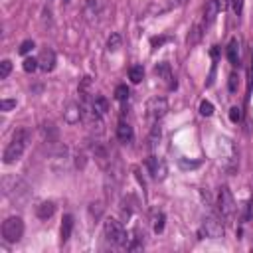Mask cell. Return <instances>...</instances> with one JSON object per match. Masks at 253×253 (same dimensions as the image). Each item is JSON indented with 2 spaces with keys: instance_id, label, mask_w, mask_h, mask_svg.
<instances>
[{
  "instance_id": "cell-2",
  "label": "cell",
  "mask_w": 253,
  "mask_h": 253,
  "mask_svg": "<svg viewBox=\"0 0 253 253\" xmlns=\"http://www.w3.org/2000/svg\"><path fill=\"white\" fill-rule=\"evenodd\" d=\"M4 194L14 204H26L28 198H30V188L22 178L8 176V178H4Z\"/></svg>"
},
{
  "instance_id": "cell-20",
  "label": "cell",
  "mask_w": 253,
  "mask_h": 253,
  "mask_svg": "<svg viewBox=\"0 0 253 253\" xmlns=\"http://www.w3.org/2000/svg\"><path fill=\"white\" fill-rule=\"evenodd\" d=\"M142 77H144V69H142V65H132V67L128 69V79H130L132 83H140Z\"/></svg>"
},
{
  "instance_id": "cell-4",
  "label": "cell",
  "mask_w": 253,
  "mask_h": 253,
  "mask_svg": "<svg viewBox=\"0 0 253 253\" xmlns=\"http://www.w3.org/2000/svg\"><path fill=\"white\" fill-rule=\"evenodd\" d=\"M217 154L221 160V166L225 170H233L237 166V150L231 138L227 136H217Z\"/></svg>"
},
{
  "instance_id": "cell-19",
  "label": "cell",
  "mask_w": 253,
  "mask_h": 253,
  "mask_svg": "<svg viewBox=\"0 0 253 253\" xmlns=\"http://www.w3.org/2000/svg\"><path fill=\"white\" fill-rule=\"evenodd\" d=\"M71 231H73V217L69 213H65L63 219H61V241L63 243L71 237Z\"/></svg>"
},
{
  "instance_id": "cell-26",
  "label": "cell",
  "mask_w": 253,
  "mask_h": 253,
  "mask_svg": "<svg viewBox=\"0 0 253 253\" xmlns=\"http://www.w3.org/2000/svg\"><path fill=\"white\" fill-rule=\"evenodd\" d=\"M115 99L117 101H126L128 99V87L126 85H119L115 89Z\"/></svg>"
},
{
  "instance_id": "cell-17",
  "label": "cell",
  "mask_w": 253,
  "mask_h": 253,
  "mask_svg": "<svg viewBox=\"0 0 253 253\" xmlns=\"http://www.w3.org/2000/svg\"><path fill=\"white\" fill-rule=\"evenodd\" d=\"M89 107H91V109H93V113H97L99 117H105V115H107V111H109V101H107L103 95H95V97L91 99Z\"/></svg>"
},
{
  "instance_id": "cell-8",
  "label": "cell",
  "mask_w": 253,
  "mask_h": 253,
  "mask_svg": "<svg viewBox=\"0 0 253 253\" xmlns=\"http://www.w3.org/2000/svg\"><path fill=\"white\" fill-rule=\"evenodd\" d=\"M235 200H233V196H231V192L223 186V188H219V194H217V210H219V213L223 215V217H233V213H235Z\"/></svg>"
},
{
  "instance_id": "cell-16",
  "label": "cell",
  "mask_w": 253,
  "mask_h": 253,
  "mask_svg": "<svg viewBox=\"0 0 253 253\" xmlns=\"http://www.w3.org/2000/svg\"><path fill=\"white\" fill-rule=\"evenodd\" d=\"M227 59L231 65H239L241 63V55H239V40L231 38L227 43Z\"/></svg>"
},
{
  "instance_id": "cell-12",
  "label": "cell",
  "mask_w": 253,
  "mask_h": 253,
  "mask_svg": "<svg viewBox=\"0 0 253 253\" xmlns=\"http://www.w3.org/2000/svg\"><path fill=\"white\" fill-rule=\"evenodd\" d=\"M63 119L67 125H77L83 119V105L79 103H69L67 109L63 111Z\"/></svg>"
},
{
  "instance_id": "cell-10",
  "label": "cell",
  "mask_w": 253,
  "mask_h": 253,
  "mask_svg": "<svg viewBox=\"0 0 253 253\" xmlns=\"http://www.w3.org/2000/svg\"><path fill=\"white\" fill-rule=\"evenodd\" d=\"M38 61H40V69L42 71H45V73L53 71L55 69V51L49 49V47L42 49L40 55H38Z\"/></svg>"
},
{
  "instance_id": "cell-5",
  "label": "cell",
  "mask_w": 253,
  "mask_h": 253,
  "mask_svg": "<svg viewBox=\"0 0 253 253\" xmlns=\"http://www.w3.org/2000/svg\"><path fill=\"white\" fill-rule=\"evenodd\" d=\"M24 235V219L20 215H10L2 221V239L6 243H18Z\"/></svg>"
},
{
  "instance_id": "cell-28",
  "label": "cell",
  "mask_w": 253,
  "mask_h": 253,
  "mask_svg": "<svg viewBox=\"0 0 253 253\" xmlns=\"http://www.w3.org/2000/svg\"><path fill=\"white\" fill-rule=\"evenodd\" d=\"M85 14L87 16H97L99 14V2L97 0H89L87 2V8H85Z\"/></svg>"
},
{
  "instance_id": "cell-30",
  "label": "cell",
  "mask_w": 253,
  "mask_h": 253,
  "mask_svg": "<svg viewBox=\"0 0 253 253\" xmlns=\"http://www.w3.org/2000/svg\"><path fill=\"white\" fill-rule=\"evenodd\" d=\"M34 45H36V43H34L32 40H24V42L20 43V53H24V55L30 53V51L34 49Z\"/></svg>"
},
{
  "instance_id": "cell-35",
  "label": "cell",
  "mask_w": 253,
  "mask_h": 253,
  "mask_svg": "<svg viewBox=\"0 0 253 253\" xmlns=\"http://www.w3.org/2000/svg\"><path fill=\"white\" fill-rule=\"evenodd\" d=\"M213 2H215V6H217L219 12H223L227 8V4H229V0H213Z\"/></svg>"
},
{
  "instance_id": "cell-15",
  "label": "cell",
  "mask_w": 253,
  "mask_h": 253,
  "mask_svg": "<svg viewBox=\"0 0 253 253\" xmlns=\"http://www.w3.org/2000/svg\"><path fill=\"white\" fill-rule=\"evenodd\" d=\"M55 213V204L53 202H42V204H38L36 206V215H38V219H43V221H47L51 215Z\"/></svg>"
},
{
  "instance_id": "cell-34",
  "label": "cell",
  "mask_w": 253,
  "mask_h": 253,
  "mask_svg": "<svg viewBox=\"0 0 253 253\" xmlns=\"http://www.w3.org/2000/svg\"><path fill=\"white\" fill-rule=\"evenodd\" d=\"M245 210H247V217H253V198H249L247 200V206H245Z\"/></svg>"
},
{
  "instance_id": "cell-18",
  "label": "cell",
  "mask_w": 253,
  "mask_h": 253,
  "mask_svg": "<svg viewBox=\"0 0 253 253\" xmlns=\"http://www.w3.org/2000/svg\"><path fill=\"white\" fill-rule=\"evenodd\" d=\"M144 233H140V229L136 227L134 231H132V237H128V243H126V249H130V251H136V249H142V245H144Z\"/></svg>"
},
{
  "instance_id": "cell-33",
  "label": "cell",
  "mask_w": 253,
  "mask_h": 253,
  "mask_svg": "<svg viewBox=\"0 0 253 253\" xmlns=\"http://www.w3.org/2000/svg\"><path fill=\"white\" fill-rule=\"evenodd\" d=\"M229 119H231V123H237L241 119V109L239 107H231L229 109Z\"/></svg>"
},
{
  "instance_id": "cell-36",
  "label": "cell",
  "mask_w": 253,
  "mask_h": 253,
  "mask_svg": "<svg viewBox=\"0 0 253 253\" xmlns=\"http://www.w3.org/2000/svg\"><path fill=\"white\" fill-rule=\"evenodd\" d=\"M178 2H184V0H178Z\"/></svg>"
},
{
  "instance_id": "cell-14",
  "label": "cell",
  "mask_w": 253,
  "mask_h": 253,
  "mask_svg": "<svg viewBox=\"0 0 253 253\" xmlns=\"http://www.w3.org/2000/svg\"><path fill=\"white\" fill-rule=\"evenodd\" d=\"M117 138L123 144H130L134 140V130H132V126L126 121H119V125H117Z\"/></svg>"
},
{
  "instance_id": "cell-22",
  "label": "cell",
  "mask_w": 253,
  "mask_h": 253,
  "mask_svg": "<svg viewBox=\"0 0 253 253\" xmlns=\"http://www.w3.org/2000/svg\"><path fill=\"white\" fill-rule=\"evenodd\" d=\"M121 47V36L117 34V32H113L111 36H109V40H107V49L109 51H117Z\"/></svg>"
},
{
  "instance_id": "cell-24",
  "label": "cell",
  "mask_w": 253,
  "mask_h": 253,
  "mask_svg": "<svg viewBox=\"0 0 253 253\" xmlns=\"http://www.w3.org/2000/svg\"><path fill=\"white\" fill-rule=\"evenodd\" d=\"M158 140H160V126H158V123H154V125H152V128H150V134H148L150 148H154Z\"/></svg>"
},
{
  "instance_id": "cell-25",
  "label": "cell",
  "mask_w": 253,
  "mask_h": 253,
  "mask_svg": "<svg viewBox=\"0 0 253 253\" xmlns=\"http://www.w3.org/2000/svg\"><path fill=\"white\" fill-rule=\"evenodd\" d=\"M10 71H12V61L10 59H2V63H0V79H6L10 75Z\"/></svg>"
},
{
  "instance_id": "cell-29",
  "label": "cell",
  "mask_w": 253,
  "mask_h": 253,
  "mask_svg": "<svg viewBox=\"0 0 253 253\" xmlns=\"http://www.w3.org/2000/svg\"><path fill=\"white\" fill-rule=\"evenodd\" d=\"M16 107V99H2L0 101V111L2 113H8L10 109H14Z\"/></svg>"
},
{
  "instance_id": "cell-32",
  "label": "cell",
  "mask_w": 253,
  "mask_h": 253,
  "mask_svg": "<svg viewBox=\"0 0 253 253\" xmlns=\"http://www.w3.org/2000/svg\"><path fill=\"white\" fill-rule=\"evenodd\" d=\"M229 2H231V8H233L235 16H241V12H243V2H245V0H229Z\"/></svg>"
},
{
  "instance_id": "cell-11",
  "label": "cell",
  "mask_w": 253,
  "mask_h": 253,
  "mask_svg": "<svg viewBox=\"0 0 253 253\" xmlns=\"http://www.w3.org/2000/svg\"><path fill=\"white\" fill-rule=\"evenodd\" d=\"M154 73L158 75V79H162V81L168 85V89H176V81H174L172 69H170V65H168L166 61H160V63L154 67Z\"/></svg>"
},
{
  "instance_id": "cell-9",
  "label": "cell",
  "mask_w": 253,
  "mask_h": 253,
  "mask_svg": "<svg viewBox=\"0 0 253 253\" xmlns=\"http://www.w3.org/2000/svg\"><path fill=\"white\" fill-rule=\"evenodd\" d=\"M146 168H148V172L154 180H164L166 174H168V166H166L164 158H158V156H148L146 158Z\"/></svg>"
},
{
  "instance_id": "cell-13",
  "label": "cell",
  "mask_w": 253,
  "mask_h": 253,
  "mask_svg": "<svg viewBox=\"0 0 253 253\" xmlns=\"http://www.w3.org/2000/svg\"><path fill=\"white\" fill-rule=\"evenodd\" d=\"M204 30H206V22H204V20H196L194 26L190 28V34H188V38H186V43H188L190 47H194V45L202 40Z\"/></svg>"
},
{
  "instance_id": "cell-27",
  "label": "cell",
  "mask_w": 253,
  "mask_h": 253,
  "mask_svg": "<svg viewBox=\"0 0 253 253\" xmlns=\"http://www.w3.org/2000/svg\"><path fill=\"white\" fill-rule=\"evenodd\" d=\"M200 113H202L204 117H211V115H213V105L204 99V101L200 103Z\"/></svg>"
},
{
  "instance_id": "cell-7",
  "label": "cell",
  "mask_w": 253,
  "mask_h": 253,
  "mask_svg": "<svg viewBox=\"0 0 253 253\" xmlns=\"http://www.w3.org/2000/svg\"><path fill=\"white\" fill-rule=\"evenodd\" d=\"M223 235H225V227H223V221H221L217 215H208V217L202 221V227H200V237L221 239Z\"/></svg>"
},
{
  "instance_id": "cell-1",
  "label": "cell",
  "mask_w": 253,
  "mask_h": 253,
  "mask_svg": "<svg viewBox=\"0 0 253 253\" xmlns=\"http://www.w3.org/2000/svg\"><path fill=\"white\" fill-rule=\"evenodd\" d=\"M28 142H30V132H28V128H18V130L12 134L8 146L4 148L2 162H4V164H14V162H18V160L24 156V152H26V148H28Z\"/></svg>"
},
{
  "instance_id": "cell-6",
  "label": "cell",
  "mask_w": 253,
  "mask_h": 253,
  "mask_svg": "<svg viewBox=\"0 0 253 253\" xmlns=\"http://www.w3.org/2000/svg\"><path fill=\"white\" fill-rule=\"evenodd\" d=\"M144 111H146V119L154 125V123H158L160 119H164L166 117V113H168V101H166V97H150L148 101H146V107H144Z\"/></svg>"
},
{
  "instance_id": "cell-31",
  "label": "cell",
  "mask_w": 253,
  "mask_h": 253,
  "mask_svg": "<svg viewBox=\"0 0 253 253\" xmlns=\"http://www.w3.org/2000/svg\"><path fill=\"white\" fill-rule=\"evenodd\" d=\"M237 85H239V77H237L235 73H231V75H229V83H227L229 93H235V91H237Z\"/></svg>"
},
{
  "instance_id": "cell-21",
  "label": "cell",
  "mask_w": 253,
  "mask_h": 253,
  "mask_svg": "<svg viewBox=\"0 0 253 253\" xmlns=\"http://www.w3.org/2000/svg\"><path fill=\"white\" fill-rule=\"evenodd\" d=\"M164 213L162 211H158V213H154V217H152V229H154V233H162V229H164Z\"/></svg>"
},
{
  "instance_id": "cell-3",
  "label": "cell",
  "mask_w": 253,
  "mask_h": 253,
  "mask_svg": "<svg viewBox=\"0 0 253 253\" xmlns=\"http://www.w3.org/2000/svg\"><path fill=\"white\" fill-rule=\"evenodd\" d=\"M103 233H105V239L117 247H126L128 243V233L125 231L123 223L115 217H107L105 223H103Z\"/></svg>"
},
{
  "instance_id": "cell-23",
  "label": "cell",
  "mask_w": 253,
  "mask_h": 253,
  "mask_svg": "<svg viewBox=\"0 0 253 253\" xmlns=\"http://www.w3.org/2000/svg\"><path fill=\"white\" fill-rule=\"evenodd\" d=\"M22 67H24L26 73H34L40 67V61H38V57H26L24 63H22Z\"/></svg>"
}]
</instances>
